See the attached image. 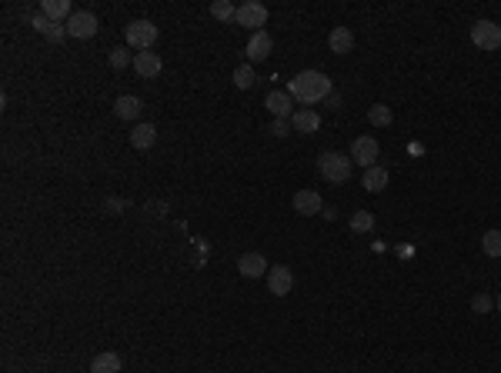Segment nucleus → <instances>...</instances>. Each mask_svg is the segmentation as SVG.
Here are the masks:
<instances>
[{"label": "nucleus", "instance_id": "9", "mask_svg": "<svg viewBox=\"0 0 501 373\" xmlns=\"http://www.w3.org/2000/svg\"><path fill=\"white\" fill-rule=\"evenodd\" d=\"M264 107L271 110L274 120H288L294 117V97H291L288 90H271L268 97H264Z\"/></svg>", "mask_w": 501, "mask_h": 373}, {"label": "nucleus", "instance_id": "26", "mask_svg": "<svg viewBox=\"0 0 501 373\" xmlns=\"http://www.w3.org/2000/svg\"><path fill=\"white\" fill-rule=\"evenodd\" d=\"M481 250L488 257H501V230H488L485 237H481Z\"/></svg>", "mask_w": 501, "mask_h": 373}, {"label": "nucleus", "instance_id": "3", "mask_svg": "<svg viewBox=\"0 0 501 373\" xmlns=\"http://www.w3.org/2000/svg\"><path fill=\"white\" fill-rule=\"evenodd\" d=\"M157 33L161 30L154 27V20H131L127 27H124V37H127V47H134V50H151L154 40H157Z\"/></svg>", "mask_w": 501, "mask_h": 373}, {"label": "nucleus", "instance_id": "32", "mask_svg": "<svg viewBox=\"0 0 501 373\" xmlns=\"http://www.w3.org/2000/svg\"><path fill=\"white\" fill-rule=\"evenodd\" d=\"M495 307H498V314H501V294H498V300H495Z\"/></svg>", "mask_w": 501, "mask_h": 373}, {"label": "nucleus", "instance_id": "21", "mask_svg": "<svg viewBox=\"0 0 501 373\" xmlns=\"http://www.w3.org/2000/svg\"><path fill=\"white\" fill-rule=\"evenodd\" d=\"M41 14H44L47 20H54V24H61L64 17L71 20L74 10H71V3H67V0H44V3H41Z\"/></svg>", "mask_w": 501, "mask_h": 373}, {"label": "nucleus", "instance_id": "2", "mask_svg": "<svg viewBox=\"0 0 501 373\" xmlns=\"http://www.w3.org/2000/svg\"><path fill=\"white\" fill-rule=\"evenodd\" d=\"M351 170H354V160H351V157H344V153H334V150H328V153H321V157H318V174L324 180H331V183H348Z\"/></svg>", "mask_w": 501, "mask_h": 373}, {"label": "nucleus", "instance_id": "29", "mask_svg": "<svg viewBox=\"0 0 501 373\" xmlns=\"http://www.w3.org/2000/svg\"><path fill=\"white\" fill-rule=\"evenodd\" d=\"M268 134H271V137H288V120H271Z\"/></svg>", "mask_w": 501, "mask_h": 373}, {"label": "nucleus", "instance_id": "28", "mask_svg": "<svg viewBox=\"0 0 501 373\" xmlns=\"http://www.w3.org/2000/svg\"><path fill=\"white\" fill-rule=\"evenodd\" d=\"M491 307H495V300L488 297V294H478V297L471 300V310H474V314H488Z\"/></svg>", "mask_w": 501, "mask_h": 373}, {"label": "nucleus", "instance_id": "14", "mask_svg": "<svg viewBox=\"0 0 501 373\" xmlns=\"http://www.w3.org/2000/svg\"><path fill=\"white\" fill-rule=\"evenodd\" d=\"M291 127L298 130V134H314L321 127V114L318 110H311V107H304V110H294V117H291Z\"/></svg>", "mask_w": 501, "mask_h": 373}, {"label": "nucleus", "instance_id": "6", "mask_svg": "<svg viewBox=\"0 0 501 373\" xmlns=\"http://www.w3.org/2000/svg\"><path fill=\"white\" fill-rule=\"evenodd\" d=\"M378 153H381V147H378V140L375 137H354V144H351V160L354 164H361L368 170V167H375V160H378Z\"/></svg>", "mask_w": 501, "mask_h": 373}, {"label": "nucleus", "instance_id": "11", "mask_svg": "<svg viewBox=\"0 0 501 373\" xmlns=\"http://www.w3.org/2000/svg\"><path fill=\"white\" fill-rule=\"evenodd\" d=\"M274 50V40L268 30H258V33H251V40H247V60L251 63H258V60H268Z\"/></svg>", "mask_w": 501, "mask_h": 373}, {"label": "nucleus", "instance_id": "20", "mask_svg": "<svg viewBox=\"0 0 501 373\" xmlns=\"http://www.w3.org/2000/svg\"><path fill=\"white\" fill-rule=\"evenodd\" d=\"M328 47H331L334 54H351V50H354V33H351V27H334L331 37H328Z\"/></svg>", "mask_w": 501, "mask_h": 373}, {"label": "nucleus", "instance_id": "31", "mask_svg": "<svg viewBox=\"0 0 501 373\" xmlns=\"http://www.w3.org/2000/svg\"><path fill=\"white\" fill-rule=\"evenodd\" d=\"M124 207H127L124 200H114V197H110V200H104V210H110V213H117V210H124Z\"/></svg>", "mask_w": 501, "mask_h": 373}, {"label": "nucleus", "instance_id": "4", "mask_svg": "<svg viewBox=\"0 0 501 373\" xmlns=\"http://www.w3.org/2000/svg\"><path fill=\"white\" fill-rule=\"evenodd\" d=\"M64 27H67V37H74V40H91L97 33V17L91 10H74Z\"/></svg>", "mask_w": 501, "mask_h": 373}, {"label": "nucleus", "instance_id": "17", "mask_svg": "<svg viewBox=\"0 0 501 373\" xmlns=\"http://www.w3.org/2000/svg\"><path fill=\"white\" fill-rule=\"evenodd\" d=\"M121 367H124V360L114 350H104V353H97L91 360V373H121Z\"/></svg>", "mask_w": 501, "mask_h": 373}, {"label": "nucleus", "instance_id": "24", "mask_svg": "<svg viewBox=\"0 0 501 373\" xmlns=\"http://www.w3.org/2000/svg\"><path fill=\"white\" fill-rule=\"evenodd\" d=\"M254 67L251 63H241V67H234V87L238 90H247V87H254Z\"/></svg>", "mask_w": 501, "mask_h": 373}, {"label": "nucleus", "instance_id": "30", "mask_svg": "<svg viewBox=\"0 0 501 373\" xmlns=\"http://www.w3.org/2000/svg\"><path fill=\"white\" fill-rule=\"evenodd\" d=\"M324 107H328V110H341V97H337V93H328V97H324Z\"/></svg>", "mask_w": 501, "mask_h": 373}, {"label": "nucleus", "instance_id": "23", "mask_svg": "<svg viewBox=\"0 0 501 373\" xmlns=\"http://www.w3.org/2000/svg\"><path fill=\"white\" fill-rule=\"evenodd\" d=\"M368 123H371V127H388V123H391V107L371 104L368 107Z\"/></svg>", "mask_w": 501, "mask_h": 373}, {"label": "nucleus", "instance_id": "10", "mask_svg": "<svg viewBox=\"0 0 501 373\" xmlns=\"http://www.w3.org/2000/svg\"><path fill=\"white\" fill-rule=\"evenodd\" d=\"M268 270H271V264H268V260H264V254H258V250L238 257V273H241V277H247V280L268 277Z\"/></svg>", "mask_w": 501, "mask_h": 373}, {"label": "nucleus", "instance_id": "25", "mask_svg": "<svg viewBox=\"0 0 501 373\" xmlns=\"http://www.w3.org/2000/svg\"><path fill=\"white\" fill-rule=\"evenodd\" d=\"M211 17L214 20H234L238 17V7L231 0H214L211 3Z\"/></svg>", "mask_w": 501, "mask_h": 373}, {"label": "nucleus", "instance_id": "12", "mask_svg": "<svg viewBox=\"0 0 501 373\" xmlns=\"http://www.w3.org/2000/svg\"><path fill=\"white\" fill-rule=\"evenodd\" d=\"M134 70L144 77V80H157L161 70H164V60L157 57L154 50H144V54H137L134 57Z\"/></svg>", "mask_w": 501, "mask_h": 373}, {"label": "nucleus", "instance_id": "27", "mask_svg": "<svg viewBox=\"0 0 501 373\" xmlns=\"http://www.w3.org/2000/svg\"><path fill=\"white\" fill-rule=\"evenodd\" d=\"M107 60H110V67H114V70H124L127 63H134V60L127 57V50H124V47H114V50L107 54Z\"/></svg>", "mask_w": 501, "mask_h": 373}, {"label": "nucleus", "instance_id": "5", "mask_svg": "<svg viewBox=\"0 0 501 373\" xmlns=\"http://www.w3.org/2000/svg\"><path fill=\"white\" fill-rule=\"evenodd\" d=\"M471 40H474V47H481V50H498L501 47V27L495 24V20H474Z\"/></svg>", "mask_w": 501, "mask_h": 373}, {"label": "nucleus", "instance_id": "16", "mask_svg": "<svg viewBox=\"0 0 501 373\" xmlns=\"http://www.w3.org/2000/svg\"><path fill=\"white\" fill-rule=\"evenodd\" d=\"M140 110H144V104H140V97H134V93H124V97L114 100V114L121 120H137Z\"/></svg>", "mask_w": 501, "mask_h": 373}, {"label": "nucleus", "instance_id": "8", "mask_svg": "<svg viewBox=\"0 0 501 373\" xmlns=\"http://www.w3.org/2000/svg\"><path fill=\"white\" fill-rule=\"evenodd\" d=\"M268 290L274 297H288L294 290V273H291L288 264H277V267L268 270Z\"/></svg>", "mask_w": 501, "mask_h": 373}, {"label": "nucleus", "instance_id": "7", "mask_svg": "<svg viewBox=\"0 0 501 373\" xmlns=\"http://www.w3.org/2000/svg\"><path fill=\"white\" fill-rule=\"evenodd\" d=\"M241 27H254V33H258L264 24H268V7L264 3H258V0H247V3H241L238 7V17H234Z\"/></svg>", "mask_w": 501, "mask_h": 373}, {"label": "nucleus", "instance_id": "13", "mask_svg": "<svg viewBox=\"0 0 501 373\" xmlns=\"http://www.w3.org/2000/svg\"><path fill=\"white\" fill-rule=\"evenodd\" d=\"M291 204H294V213H301V217H314V213H321V210H324L318 190H298Z\"/></svg>", "mask_w": 501, "mask_h": 373}, {"label": "nucleus", "instance_id": "19", "mask_svg": "<svg viewBox=\"0 0 501 373\" xmlns=\"http://www.w3.org/2000/svg\"><path fill=\"white\" fill-rule=\"evenodd\" d=\"M361 187H365L368 194H381L384 187H388V170L384 167H368L365 170V177H361Z\"/></svg>", "mask_w": 501, "mask_h": 373}, {"label": "nucleus", "instance_id": "15", "mask_svg": "<svg viewBox=\"0 0 501 373\" xmlns=\"http://www.w3.org/2000/svg\"><path fill=\"white\" fill-rule=\"evenodd\" d=\"M31 24H34V30H37V33H44L47 40H54V44L67 37V27H64V24H54V20H47V17L41 14V10L34 14V20H31Z\"/></svg>", "mask_w": 501, "mask_h": 373}, {"label": "nucleus", "instance_id": "1", "mask_svg": "<svg viewBox=\"0 0 501 373\" xmlns=\"http://www.w3.org/2000/svg\"><path fill=\"white\" fill-rule=\"evenodd\" d=\"M288 93L294 100H301L304 107H314L331 93V80H328V74H321V70H301V74L288 84Z\"/></svg>", "mask_w": 501, "mask_h": 373}, {"label": "nucleus", "instance_id": "18", "mask_svg": "<svg viewBox=\"0 0 501 373\" xmlns=\"http://www.w3.org/2000/svg\"><path fill=\"white\" fill-rule=\"evenodd\" d=\"M127 140H131L134 150H147V147H154V140H157V127H154V123H137Z\"/></svg>", "mask_w": 501, "mask_h": 373}, {"label": "nucleus", "instance_id": "22", "mask_svg": "<svg viewBox=\"0 0 501 373\" xmlns=\"http://www.w3.org/2000/svg\"><path fill=\"white\" fill-rule=\"evenodd\" d=\"M351 230H354V234H371V230H375V213L354 210V213H351Z\"/></svg>", "mask_w": 501, "mask_h": 373}]
</instances>
